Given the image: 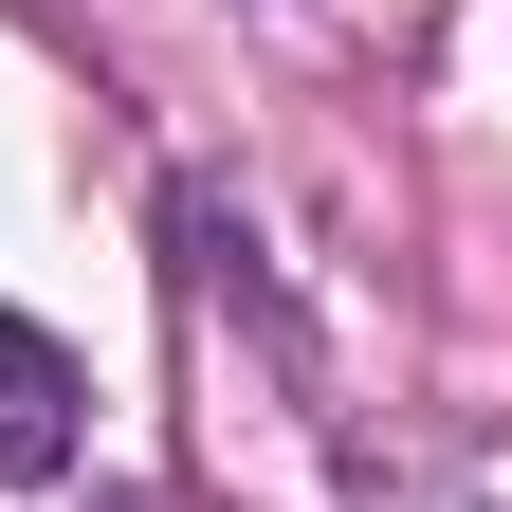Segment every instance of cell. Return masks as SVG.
<instances>
[{"label": "cell", "mask_w": 512, "mask_h": 512, "mask_svg": "<svg viewBox=\"0 0 512 512\" xmlns=\"http://www.w3.org/2000/svg\"><path fill=\"white\" fill-rule=\"evenodd\" d=\"M74 458H92V366L37 311H0V494H55Z\"/></svg>", "instance_id": "cell-1"}, {"label": "cell", "mask_w": 512, "mask_h": 512, "mask_svg": "<svg viewBox=\"0 0 512 512\" xmlns=\"http://www.w3.org/2000/svg\"><path fill=\"white\" fill-rule=\"evenodd\" d=\"M74 512H165V494H74Z\"/></svg>", "instance_id": "cell-2"}]
</instances>
